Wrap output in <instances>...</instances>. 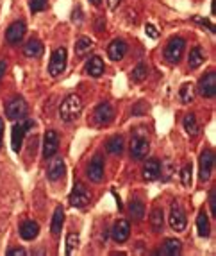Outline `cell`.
Masks as SVG:
<instances>
[{
	"label": "cell",
	"instance_id": "cell-37",
	"mask_svg": "<svg viewBox=\"0 0 216 256\" xmlns=\"http://www.w3.org/2000/svg\"><path fill=\"white\" fill-rule=\"evenodd\" d=\"M145 32H147V36H150V38H154V40L159 38V32H157V29L152 24H147V26H145Z\"/></svg>",
	"mask_w": 216,
	"mask_h": 256
},
{
	"label": "cell",
	"instance_id": "cell-27",
	"mask_svg": "<svg viewBox=\"0 0 216 256\" xmlns=\"http://www.w3.org/2000/svg\"><path fill=\"white\" fill-rule=\"evenodd\" d=\"M184 129H186V132L190 136H197L199 134L200 128H199V122H197V116L193 113H188L184 116Z\"/></svg>",
	"mask_w": 216,
	"mask_h": 256
},
{
	"label": "cell",
	"instance_id": "cell-26",
	"mask_svg": "<svg viewBox=\"0 0 216 256\" xmlns=\"http://www.w3.org/2000/svg\"><path fill=\"white\" fill-rule=\"evenodd\" d=\"M179 97H181V100H183L184 104L193 102V98H195V86H193V82H184V84L181 86Z\"/></svg>",
	"mask_w": 216,
	"mask_h": 256
},
{
	"label": "cell",
	"instance_id": "cell-29",
	"mask_svg": "<svg viewBox=\"0 0 216 256\" xmlns=\"http://www.w3.org/2000/svg\"><path fill=\"white\" fill-rule=\"evenodd\" d=\"M197 230H199V235L200 236H209V218L208 215H206V212H200L199 214V218H197Z\"/></svg>",
	"mask_w": 216,
	"mask_h": 256
},
{
	"label": "cell",
	"instance_id": "cell-4",
	"mask_svg": "<svg viewBox=\"0 0 216 256\" xmlns=\"http://www.w3.org/2000/svg\"><path fill=\"white\" fill-rule=\"evenodd\" d=\"M32 120L29 118H21L20 124H14L13 132H11V146H13V150H20L21 149V144H23V138H25L27 131L32 128Z\"/></svg>",
	"mask_w": 216,
	"mask_h": 256
},
{
	"label": "cell",
	"instance_id": "cell-32",
	"mask_svg": "<svg viewBox=\"0 0 216 256\" xmlns=\"http://www.w3.org/2000/svg\"><path fill=\"white\" fill-rule=\"evenodd\" d=\"M79 244H81V238L77 233H70L66 238V254H73V252L79 249Z\"/></svg>",
	"mask_w": 216,
	"mask_h": 256
},
{
	"label": "cell",
	"instance_id": "cell-13",
	"mask_svg": "<svg viewBox=\"0 0 216 256\" xmlns=\"http://www.w3.org/2000/svg\"><path fill=\"white\" fill-rule=\"evenodd\" d=\"M111 235H113V240L116 244L127 242L129 236H131V224L125 218H120L115 224V228H113V231H111Z\"/></svg>",
	"mask_w": 216,
	"mask_h": 256
},
{
	"label": "cell",
	"instance_id": "cell-24",
	"mask_svg": "<svg viewBox=\"0 0 216 256\" xmlns=\"http://www.w3.org/2000/svg\"><path fill=\"white\" fill-rule=\"evenodd\" d=\"M150 226L156 233H161L163 228H165V214H163L161 208H154L152 214H150Z\"/></svg>",
	"mask_w": 216,
	"mask_h": 256
},
{
	"label": "cell",
	"instance_id": "cell-14",
	"mask_svg": "<svg viewBox=\"0 0 216 256\" xmlns=\"http://www.w3.org/2000/svg\"><path fill=\"white\" fill-rule=\"evenodd\" d=\"M23 36H25V24H23V22H14V24H11V26L7 27V30H5V40H7V43H11V45L20 43L21 40H23Z\"/></svg>",
	"mask_w": 216,
	"mask_h": 256
},
{
	"label": "cell",
	"instance_id": "cell-23",
	"mask_svg": "<svg viewBox=\"0 0 216 256\" xmlns=\"http://www.w3.org/2000/svg\"><path fill=\"white\" fill-rule=\"evenodd\" d=\"M183 251V244L175 238H168L163 246L161 251H157V254H168V256H177Z\"/></svg>",
	"mask_w": 216,
	"mask_h": 256
},
{
	"label": "cell",
	"instance_id": "cell-38",
	"mask_svg": "<svg viewBox=\"0 0 216 256\" xmlns=\"http://www.w3.org/2000/svg\"><path fill=\"white\" fill-rule=\"evenodd\" d=\"M7 254L9 256H25L27 251H25V249H21V248H18V249H9Z\"/></svg>",
	"mask_w": 216,
	"mask_h": 256
},
{
	"label": "cell",
	"instance_id": "cell-2",
	"mask_svg": "<svg viewBox=\"0 0 216 256\" xmlns=\"http://www.w3.org/2000/svg\"><path fill=\"white\" fill-rule=\"evenodd\" d=\"M66 60H68V52L64 47L55 48L52 52V58H50V63H48V74L52 77H59L61 74L66 70Z\"/></svg>",
	"mask_w": 216,
	"mask_h": 256
},
{
	"label": "cell",
	"instance_id": "cell-6",
	"mask_svg": "<svg viewBox=\"0 0 216 256\" xmlns=\"http://www.w3.org/2000/svg\"><path fill=\"white\" fill-rule=\"evenodd\" d=\"M188 218H186V212L183 210V206L179 204L177 201L172 202V210H170V226L174 231H184L186 230Z\"/></svg>",
	"mask_w": 216,
	"mask_h": 256
},
{
	"label": "cell",
	"instance_id": "cell-5",
	"mask_svg": "<svg viewBox=\"0 0 216 256\" xmlns=\"http://www.w3.org/2000/svg\"><path fill=\"white\" fill-rule=\"evenodd\" d=\"M184 47H186V42H184V38H181V36H175V38L170 40L168 45H166V48H165L166 61H170V63H177V61L183 58Z\"/></svg>",
	"mask_w": 216,
	"mask_h": 256
},
{
	"label": "cell",
	"instance_id": "cell-41",
	"mask_svg": "<svg viewBox=\"0 0 216 256\" xmlns=\"http://www.w3.org/2000/svg\"><path fill=\"white\" fill-rule=\"evenodd\" d=\"M120 2H122V0H107V8H109V9H116Z\"/></svg>",
	"mask_w": 216,
	"mask_h": 256
},
{
	"label": "cell",
	"instance_id": "cell-40",
	"mask_svg": "<svg viewBox=\"0 0 216 256\" xmlns=\"http://www.w3.org/2000/svg\"><path fill=\"white\" fill-rule=\"evenodd\" d=\"M5 70H7V63H5V61H0V81H2V77L5 76Z\"/></svg>",
	"mask_w": 216,
	"mask_h": 256
},
{
	"label": "cell",
	"instance_id": "cell-18",
	"mask_svg": "<svg viewBox=\"0 0 216 256\" xmlns=\"http://www.w3.org/2000/svg\"><path fill=\"white\" fill-rule=\"evenodd\" d=\"M125 52H127V43L118 38L113 40V42L109 43V47H107V56H109V60H113V61L123 60Z\"/></svg>",
	"mask_w": 216,
	"mask_h": 256
},
{
	"label": "cell",
	"instance_id": "cell-33",
	"mask_svg": "<svg viewBox=\"0 0 216 256\" xmlns=\"http://www.w3.org/2000/svg\"><path fill=\"white\" fill-rule=\"evenodd\" d=\"M147 74H149V68H147L143 63H140L134 70H132V81H134V82H141L145 77H147Z\"/></svg>",
	"mask_w": 216,
	"mask_h": 256
},
{
	"label": "cell",
	"instance_id": "cell-8",
	"mask_svg": "<svg viewBox=\"0 0 216 256\" xmlns=\"http://www.w3.org/2000/svg\"><path fill=\"white\" fill-rule=\"evenodd\" d=\"M89 201H91V194H89L88 188L82 183H75L72 194H70V202H72V206L84 208L86 204H89Z\"/></svg>",
	"mask_w": 216,
	"mask_h": 256
},
{
	"label": "cell",
	"instance_id": "cell-16",
	"mask_svg": "<svg viewBox=\"0 0 216 256\" xmlns=\"http://www.w3.org/2000/svg\"><path fill=\"white\" fill-rule=\"evenodd\" d=\"M64 170H66V165H64V160L63 158H54L52 156L50 163H48V168H47V178L50 181H59L61 178L64 176Z\"/></svg>",
	"mask_w": 216,
	"mask_h": 256
},
{
	"label": "cell",
	"instance_id": "cell-36",
	"mask_svg": "<svg viewBox=\"0 0 216 256\" xmlns=\"http://www.w3.org/2000/svg\"><path fill=\"white\" fill-rule=\"evenodd\" d=\"M209 206H211L213 217H216V190L215 188H213L211 194H209Z\"/></svg>",
	"mask_w": 216,
	"mask_h": 256
},
{
	"label": "cell",
	"instance_id": "cell-22",
	"mask_svg": "<svg viewBox=\"0 0 216 256\" xmlns=\"http://www.w3.org/2000/svg\"><path fill=\"white\" fill-rule=\"evenodd\" d=\"M63 224H64V210L63 206H57L54 212V217H52V222H50V231L52 235L57 236L63 230Z\"/></svg>",
	"mask_w": 216,
	"mask_h": 256
},
{
	"label": "cell",
	"instance_id": "cell-21",
	"mask_svg": "<svg viewBox=\"0 0 216 256\" xmlns=\"http://www.w3.org/2000/svg\"><path fill=\"white\" fill-rule=\"evenodd\" d=\"M23 54H25V58H30V60H34V58H39V56L43 54V45L39 40H29V42L23 45Z\"/></svg>",
	"mask_w": 216,
	"mask_h": 256
},
{
	"label": "cell",
	"instance_id": "cell-20",
	"mask_svg": "<svg viewBox=\"0 0 216 256\" xmlns=\"http://www.w3.org/2000/svg\"><path fill=\"white\" fill-rule=\"evenodd\" d=\"M39 235V224L34 220H25L20 226V236L23 240H34Z\"/></svg>",
	"mask_w": 216,
	"mask_h": 256
},
{
	"label": "cell",
	"instance_id": "cell-15",
	"mask_svg": "<svg viewBox=\"0 0 216 256\" xmlns=\"http://www.w3.org/2000/svg\"><path fill=\"white\" fill-rule=\"evenodd\" d=\"M86 174H88V178L93 181V183H100V181L104 180V160H102V156H95V158L91 160Z\"/></svg>",
	"mask_w": 216,
	"mask_h": 256
},
{
	"label": "cell",
	"instance_id": "cell-42",
	"mask_svg": "<svg viewBox=\"0 0 216 256\" xmlns=\"http://www.w3.org/2000/svg\"><path fill=\"white\" fill-rule=\"evenodd\" d=\"M2 140H4V122L0 118V149H2Z\"/></svg>",
	"mask_w": 216,
	"mask_h": 256
},
{
	"label": "cell",
	"instance_id": "cell-25",
	"mask_svg": "<svg viewBox=\"0 0 216 256\" xmlns=\"http://www.w3.org/2000/svg\"><path fill=\"white\" fill-rule=\"evenodd\" d=\"M206 61V54H204V50L200 47H193L190 52V56H188V63H190L191 68H199V66H202V63Z\"/></svg>",
	"mask_w": 216,
	"mask_h": 256
},
{
	"label": "cell",
	"instance_id": "cell-28",
	"mask_svg": "<svg viewBox=\"0 0 216 256\" xmlns=\"http://www.w3.org/2000/svg\"><path fill=\"white\" fill-rule=\"evenodd\" d=\"M91 48H93V42H91L89 38L82 36V38L77 40V43H75V54L77 56H86L88 52H91Z\"/></svg>",
	"mask_w": 216,
	"mask_h": 256
},
{
	"label": "cell",
	"instance_id": "cell-9",
	"mask_svg": "<svg viewBox=\"0 0 216 256\" xmlns=\"http://www.w3.org/2000/svg\"><path fill=\"white\" fill-rule=\"evenodd\" d=\"M213 166H215V152L211 149H206L200 156V181H209L213 174Z\"/></svg>",
	"mask_w": 216,
	"mask_h": 256
},
{
	"label": "cell",
	"instance_id": "cell-3",
	"mask_svg": "<svg viewBox=\"0 0 216 256\" xmlns=\"http://www.w3.org/2000/svg\"><path fill=\"white\" fill-rule=\"evenodd\" d=\"M150 149L149 138L145 136L143 132H136L131 140V156L134 160H145Z\"/></svg>",
	"mask_w": 216,
	"mask_h": 256
},
{
	"label": "cell",
	"instance_id": "cell-31",
	"mask_svg": "<svg viewBox=\"0 0 216 256\" xmlns=\"http://www.w3.org/2000/svg\"><path fill=\"white\" fill-rule=\"evenodd\" d=\"M107 150L111 154H122L123 150V138L122 136H113L107 140Z\"/></svg>",
	"mask_w": 216,
	"mask_h": 256
},
{
	"label": "cell",
	"instance_id": "cell-12",
	"mask_svg": "<svg viewBox=\"0 0 216 256\" xmlns=\"http://www.w3.org/2000/svg\"><path fill=\"white\" fill-rule=\"evenodd\" d=\"M93 116L97 124L106 126V124H109V122H113V118H115V110H113V106H111L109 102H102L95 108Z\"/></svg>",
	"mask_w": 216,
	"mask_h": 256
},
{
	"label": "cell",
	"instance_id": "cell-30",
	"mask_svg": "<svg viewBox=\"0 0 216 256\" xmlns=\"http://www.w3.org/2000/svg\"><path fill=\"white\" fill-rule=\"evenodd\" d=\"M129 212H131V215L136 218V220H143L145 206H143V202H141L140 199H134V201L129 204Z\"/></svg>",
	"mask_w": 216,
	"mask_h": 256
},
{
	"label": "cell",
	"instance_id": "cell-10",
	"mask_svg": "<svg viewBox=\"0 0 216 256\" xmlns=\"http://www.w3.org/2000/svg\"><path fill=\"white\" fill-rule=\"evenodd\" d=\"M199 94L206 98H211L216 95V74L209 72L200 79L199 82Z\"/></svg>",
	"mask_w": 216,
	"mask_h": 256
},
{
	"label": "cell",
	"instance_id": "cell-11",
	"mask_svg": "<svg viewBox=\"0 0 216 256\" xmlns=\"http://www.w3.org/2000/svg\"><path fill=\"white\" fill-rule=\"evenodd\" d=\"M59 149V136L55 131H47L45 132V138H43V156L47 160H50Z\"/></svg>",
	"mask_w": 216,
	"mask_h": 256
},
{
	"label": "cell",
	"instance_id": "cell-35",
	"mask_svg": "<svg viewBox=\"0 0 216 256\" xmlns=\"http://www.w3.org/2000/svg\"><path fill=\"white\" fill-rule=\"evenodd\" d=\"M29 6L32 13H39L47 8V0H29Z\"/></svg>",
	"mask_w": 216,
	"mask_h": 256
},
{
	"label": "cell",
	"instance_id": "cell-34",
	"mask_svg": "<svg viewBox=\"0 0 216 256\" xmlns=\"http://www.w3.org/2000/svg\"><path fill=\"white\" fill-rule=\"evenodd\" d=\"M191 174H193L191 165L183 166V170H181V181H183L184 186H191Z\"/></svg>",
	"mask_w": 216,
	"mask_h": 256
},
{
	"label": "cell",
	"instance_id": "cell-7",
	"mask_svg": "<svg viewBox=\"0 0 216 256\" xmlns=\"http://www.w3.org/2000/svg\"><path fill=\"white\" fill-rule=\"evenodd\" d=\"M27 111H29V108H27V102L23 100L21 97H14L13 100H9L7 106H5V116H7L9 120H18V118H25Z\"/></svg>",
	"mask_w": 216,
	"mask_h": 256
},
{
	"label": "cell",
	"instance_id": "cell-39",
	"mask_svg": "<svg viewBox=\"0 0 216 256\" xmlns=\"http://www.w3.org/2000/svg\"><path fill=\"white\" fill-rule=\"evenodd\" d=\"M195 20H197V22H200V24H202V26L209 27V30H211V32H216V27H215V26H213L211 22H208V20H204V18H199V16H197V18H195Z\"/></svg>",
	"mask_w": 216,
	"mask_h": 256
},
{
	"label": "cell",
	"instance_id": "cell-17",
	"mask_svg": "<svg viewBox=\"0 0 216 256\" xmlns=\"http://www.w3.org/2000/svg\"><path fill=\"white\" fill-rule=\"evenodd\" d=\"M145 181H156L159 176H161V163L157 160H147L143 165V170H141Z\"/></svg>",
	"mask_w": 216,
	"mask_h": 256
},
{
	"label": "cell",
	"instance_id": "cell-19",
	"mask_svg": "<svg viewBox=\"0 0 216 256\" xmlns=\"http://www.w3.org/2000/svg\"><path fill=\"white\" fill-rule=\"evenodd\" d=\"M84 70H86V74H88V76L100 77L102 74H104V61H102V58H98V56L89 58V60L86 61Z\"/></svg>",
	"mask_w": 216,
	"mask_h": 256
},
{
	"label": "cell",
	"instance_id": "cell-43",
	"mask_svg": "<svg viewBox=\"0 0 216 256\" xmlns=\"http://www.w3.org/2000/svg\"><path fill=\"white\" fill-rule=\"evenodd\" d=\"M89 2H91V4H93V6H98V4H100V2H102V0H89Z\"/></svg>",
	"mask_w": 216,
	"mask_h": 256
},
{
	"label": "cell",
	"instance_id": "cell-1",
	"mask_svg": "<svg viewBox=\"0 0 216 256\" xmlns=\"http://www.w3.org/2000/svg\"><path fill=\"white\" fill-rule=\"evenodd\" d=\"M81 113H82V98L75 94L68 95L59 106V118L63 122H73V120L79 118Z\"/></svg>",
	"mask_w": 216,
	"mask_h": 256
}]
</instances>
